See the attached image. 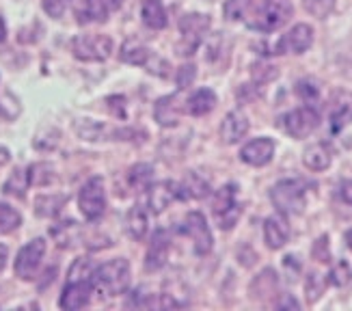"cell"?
Returning a JSON list of instances; mask_svg holds the SVG:
<instances>
[{
    "instance_id": "cell-40",
    "label": "cell",
    "mask_w": 352,
    "mask_h": 311,
    "mask_svg": "<svg viewBox=\"0 0 352 311\" xmlns=\"http://www.w3.org/2000/svg\"><path fill=\"white\" fill-rule=\"evenodd\" d=\"M296 93H298V96L305 100V102H307V104H311L314 100H318V87L311 83V81H300L298 85H296Z\"/></svg>"
},
{
    "instance_id": "cell-36",
    "label": "cell",
    "mask_w": 352,
    "mask_h": 311,
    "mask_svg": "<svg viewBox=\"0 0 352 311\" xmlns=\"http://www.w3.org/2000/svg\"><path fill=\"white\" fill-rule=\"evenodd\" d=\"M277 76H279V69H277V67L264 65V63L253 65V81H255V83H259V85L270 83V81H274V78H277Z\"/></svg>"
},
{
    "instance_id": "cell-8",
    "label": "cell",
    "mask_w": 352,
    "mask_h": 311,
    "mask_svg": "<svg viewBox=\"0 0 352 311\" xmlns=\"http://www.w3.org/2000/svg\"><path fill=\"white\" fill-rule=\"evenodd\" d=\"M43 255H45V240L43 238L30 240L26 246L20 248L18 257H15V275H18L20 279H24V281L35 279Z\"/></svg>"
},
{
    "instance_id": "cell-47",
    "label": "cell",
    "mask_w": 352,
    "mask_h": 311,
    "mask_svg": "<svg viewBox=\"0 0 352 311\" xmlns=\"http://www.w3.org/2000/svg\"><path fill=\"white\" fill-rule=\"evenodd\" d=\"M0 117H3V108H0Z\"/></svg>"
},
{
    "instance_id": "cell-5",
    "label": "cell",
    "mask_w": 352,
    "mask_h": 311,
    "mask_svg": "<svg viewBox=\"0 0 352 311\" xmlns=\"http://www.w3.org/2000/svg\"><path fill=\"white\" fill-rule=\"evenodd\" d=\"M78 208L87 221H98L106 210V191L102 178H91L78 195Z\"/></svg>"
},
{
    "instance_id": "cell-7",
    "label": "cell",
    "mask_w": 352,
    "mask_h": 311,
    "mask_svg": "<svg viewBox=\"0 0 352 311\" xmlns=\"http://www.w3.org/2000/svg\"><path fill=\"white\" fill-rule=\"evenodd\" d=\"M182 231L192 240L197 255H208L212 251V231L201 212H188L182 223Z\"/></svg>"
},
{
    "instance_id": "cell-12",
    "label": "cell",
    "mask_w": 352,
    "mask_h": 311,
    "mask_svg": "<svg viewBox=\"0 0 352 311\" xmlns=\"http://www.w3.org/2000/svg\"><path fill=\"white\" fill-rule=\"evenodd\" d=\"M147 191H149V195H147L149 208H151V212H156V214H160L162 210L169 208L175 199H182V189H179V184H175V182L151 184Z\"/></svg>"
},
{
    "instance_id": "cell-30",
    "label": "cell",
    "mask_w": 352,
    "mask_h": 311,
    "mask_svg": "<svg viewBox=\"0 0 352 311\" xmlns=\"http://www.w3.org/2000/svg\"><path fill=\"white\" fill-rule=\"evenodd\" d=\"M251 5H253V0H227L223 7V13L229 22H240L247 18Z\"/></svg>"
},
{
    "instance_id": "cell-10",
    "label": "cell",
    "mask_w": 352,
    "mask_h": 311,
    "mask_svg": "<svg viewBox=\"0 0 352 311\" xmlns=\"http://www.w3.org/2000/svg\"><path fill=\"white\" fill-rule=\"evenodd\" d=\"M210 24H212L210 15L204 13H188L179 20V33L184 41H186V50H188L186 54H192V50L201 43V39L208 35Z\"/></svg>"
},
{
    "instance_id": "cell-43",
    "label": "cell",
    "mask_w": 352,
    "mask_h": 311,
    "mask_svg": "<svg viewBox=\"0 0 352 311\" xmlns=\"http://www.w3.org/2000/svg\"><path fill=\"white\" fill-rule=\"evenodd\" d=\"M285 307H292V309H298V303L292 299V297H283L279 303H277V309H285Z\"/></svg>"
},
{
    "instance_id": "cell-24",
    "label": "cell",
    "mask_w": 352,
    "mask_h": 311,
    "mask_svg": "<svg viewBox=\"0 0 352 311\" xmlns=\"http://www.w3.org/2000/svg\"><path fill=\"white\" fill-rule=\"evenodd\" d=\"M147 227H149L147 212L141 206H132L128 216H126V231H128V236L134 238V240H143L147 236Z\"/></svg>"
},
{
    "instance_id": "cell-16",
    "label": "cell",
    "mask_w": 352,
    "mask_h": 311,
    "mask_svg": "<svg viewBox=\"0 0 352 311\" xmlns=\"http://www.w3.org/2000/svg\"><path fill=\"white\" fill-rule=\"evenodd\" d=\"M169 246H171V240H169V236H166V231L158 229L154 236H151L147 255H145V268L147 270H160L166 264V257H169Z\"/></svg>"
},
{
    "instance_id": "cell-6",
    "label": "cell",
    "mask_w": 352,
    "mask_h": 311,
    "mask_svg": "<svg viewBox=\"0 0 352 311\" xmlns=\"http://www.w3.org/2000/svg\"><path fill=\"white\" fill-rule=\"evenodd\" d=\"M318 123H320V115L311 106L296 108V111H289L287 115L281 117L283 132L292 138H307L318 128Z\"/></svg>"
},
{
    "instance_id": "cell-46",
    "label": "cell",
    "mask_w": 352,
    "mask_h": 311,
    "mask_svg": "<svg viewBox=\"0 0 352 311\" xmlns=\"http://www.w3.org/2000/svg\"><path fill=\"white\" fill-rule=\"evenodd\" d=\"M346 244H348V248L352 251V229H348V231H346Z\"/></svg>"
},
{
    "instance_id": "cell-22",
    "label": "cell",
    "mask_w": 352,
    "mask_h": 311,
    "mask_svg": "<svg viewBox=\"0 0 352 311\" xmlns=\"http://www.w3.org/2000/svg\"><path fill=\"white\" fill-rule=\"evenodd\" d=\"M154 119L160 123L162 128H173L177 126L179 119V108H177V98L175 96H164L156 102L154 106Z\"/></svg>"
},
{
    "instance_id": "cell-21",
    "label": "cell",
    "mask_w": 352,
    "mask_h": 311,
    "mask_svg": "<svg viewBox=\"0 0 352 311\" xmlns=\"http://www.w3.org/2000/svg\"><path fill=\"white\" fill-rule=\"evenodd\" d=\"M331 149L324 143H314L302 151V164L309 171H327L331 167Z\"/></svg>"
},
{
    "instance_id": "cell-32",
    "label": "cell",
    "mask_w": 352,
    "mask_h": 311,
    "mask_svg": "<svg viewBox=\"0 0 352 311\" xmlns=\"http://www.w3.org/2000/svg\"><path fill=\"white\" fill-rule=\"evenodd\" d=\"M302 7L307 13H311L314 18L324 20L333 13L335 9V0H302Z\"/></svg>"
},
{
    "instance_id": "cell-29",
    "label": "cell",
    "mask_w": 352,
    "mask_h": 311,
    "mask_svg": "<svg viewBox=\"0 0 352 311\" xmlns=\"http://www.w3.org/2000/svg\"><path fill=\"white\" fill-rule=\"evenodd\" d=\"M28 184H30V175H28V171L26 169H15L11 178L5 182V193L7 195H13V197H24L26 189H28Z\"/></svg>"
},
{
    "instance_id": "cell-33",
    "label": "cell",
    "mask_w": 352,
    "mask_h": 311,
    "mask_svg": "<svg viewBox=\"0 0 352 311\" xmlns=\"http://www.w3.org/2000/svg\"><path fill=\"white\" fill-rule=\"evenodd\" d=\"M352 281V270L346 261H340V264H335L333 270L329 272V283L335 286V288H344Z\"/></svg>"
},
{
    "instance_id": "cell-42",
    "label": "cell",
    "mask_w": 352,
    "mask_h": 311,
    "mask_svg": "<svg viewBox=\"0 0 352 311\" xmlns=\"http://www.w3.org/2000/svg\"><path fill=\"white\" fill-rule=\"evenodd\" d=\"M338 195L348 208H352V180H342L338 186Z\"/></svg>"
},
{
    "instance_id": "cell-20",
    "label": "cell",
    "mask_w": 352,
    "mask_h": 311,
    "mask_svg": "<svg viewBox=\"0 0 352 311\" xmlns=\"http://www.w3.org/2000/svg\"><path fill=\"white\" fill-rule=\"evenodd\" d=\"M214 106H217V93L212 89H197L192 96L188 98L186 102V111L192 115V117H204L208 113L214 111Z\"/></svg>"
},
{
    "instance_id": "cell-37",
    "label": "cell",
    "mask_w": 352,
    "mask_h": 311,
    "mask_svg": "<svg viewBox=\"0 0 352 311\" xmlns=\"http://www.w3.org/2000/svg\"><path fill=\"white\" fill-rule=\"evenodd\" d=\"M43 11L50 15V18L58 20V18H63V13L69 9L72 5V0H43Z\"/></svg>"
},
{
    "instance_id": "cell-19",
    "label": "cell",
    "mask_w": 352,
    "mask_h": 311,
    "mask_svg": "<svg viewBox=\"0 0 352 311\" xmlns=\"http://www.w3.org/2000/svg\"><path fill=\"white\" fill-rule=\"evenodd\" d=\"M277 288H279L277 272H274L272 268H266L251 281L249 292H251V297L255 301H266V299H270V297L277 294Z\"/></svg>"
},
{
    "instance_id": "cell-44",
    "label": "cell",
    "mask_w": 352,
    "mask_h": 311,
    "mask_svg": "<svg viewBox=\"0 0 352 311\" xmlns=\"http://www.w3.org/2000/svg\"><path fill=\"white\" fill-rule=\"evenodd\" d=\"M7 257H9V248L5 244H0V270L5 268V264H7Z\"/></svg>"
},
{
    "instance_id": "cell-34",
    "label": "cell",
    "mask_w": 352,
    "mask_h": 311,
    "mask_svg": "<svg viewBox=\"0 0 352 311\" xmlns=\"http://www.w3.org/2000/svg\"><path fill=\"white\" fill-rule=\"evenodd\" d=\"M91 275H94V266H91V261L80 257L72 264L69 268V281H91Z\"/></svg>"
},
{
    "instance_id": "cell-26",
    "label": "cell",
    "mask_w": 352,
    "mask_h": 311,
    "mask_svg": "<svg viewBox=\"0 0 352 311\" xmlns=\"http://www.w3.org/2000/svg\"><path fill=\"white\" fill-rule=\"evenodd\" d=\"M119 56H121V61H124V63H128V65H147L154 54H151V50H147L145 45H141V43H136V41H126L124 45H121Z\"/></svg>"
},
{
    "instance_id": "cell-25",
    "label": "cell",
    "mask_w": 352,
    "mask_h": 311,
    "mask_svg": "<svg viewBox=\"0 0 352 311\" xmlns=\"http://www.w3.org/2000/svg\"><path fill=\"white\" fill-rule=\"evenodd\" d=\"M141 15H143V22L154 30L164 28L166 22H169V18H166V9L160 0H145Z\"/></svg>"
},
{
    "instance_id": "cell-35",
    "label": "cell",
    "mask_w": 352,
    "mask_h": 311,
    "mask_svg": "<svg viewBox=\"0 0 352 311\" xmlns=\"http://www.w3.org/2000/svg\"><path fill=\"white\" fill-rule=\"evenodd\" d=\"M65 204V197H39L37 199V214L39 216H52Z\"/></svg>"
},
{
    "instance_id": "cell-38",
    "label": "cell",
    "mask_w": 352,
    "mask_h": 311,
    "mask_svg": "<svg viewBox=\"0 0 352 311\" xmlns=\"http://www.w3.org/2000/svg\"><path fill=\"white\" fill-rule=\"evenodd\" d=\"M305 290H307V301H309V303H316V301L320 299V294H322V290H324V281L320 279V275L311 272V275L307 277V283H305Z\"/></svg>"
},
{
    "instance_id": "cell-41",
    "label": "cell",
    "mask_w": 352,
    "mask_h": 311,
    "mask_svg": "<svg viewBox=\"0 0 352 311\" xmlns=\"http://www.w3.org/2000/svg\"><path fill=\"white\" fill-rule=\"evenodd\" d=\"M195 76H197L195 65H184V67H179V72H177V87L179 89H188L192 85V81H195Z\"/></svg>"
},
{
    "instance_id": "cell-1",
    "label": "cell",
    "mask_w": 352,
    "mask_h": 311,
    "mask_svg": "<svg viewBox=\"0 0 352 311\" xmlns=\"http://www.w3.org/2000/svg\"><path fill=\"white\" fill-rule=\"evenodd\" d=\"M132 281V270H130V261L124 257H117L102 264L100 268L94 270L91 275V283L98 288L106 297H121L126 294Z\"/></svg>"
},
{
    "instance_id": "cell-4",
    "label": "cell",
    "mask_w": 352,
    "mask_h": 311,
    "mask_svg": "<svg viewBox=\"0 0 352 311\" xmlns=\"http://www.w3.org/2000/svg\"><path fill=\"white\" fill-rule=\"evenodd\" d=\"M72 52L87 63H98L113 54V39L109 35H80L74 39Z\"/></svg>"
},
{
    "instance_id": "cell-39",
    "label": "cell",
    "mask_w": 352,
    "mask_h": 311,
    "mask_svg": "<svg viewBox=\"0 0 352 311\" xmlns=\"http://www.w3.org/2000/svg\"><path fill=\"white\" fill-rule=\"evenodd\" d=\"M311 255L318 259V261H331V248H329V236H320L314 244V251Z\"/></svg>"
},
{
    "instance_id": "cell-15",
    "label": "cell",
    "mask_w": 352,
    "mask_h": 311,
    "mask_svg": "<svg viewBox=\"0 0 352 311\" xmlns=\"http://www.w3.org/2000/svg\"><path fill=\"white\" fill-rule=\"evenodd\" d=\"M91 292H94V283L91 281H69L63 294H60L58 305L67 311L82 309L91 301Z\"/></svg>"
},
{
    "instance_id": "cell-27",
    "label": "cell",
    "mask_w": 352,
    "mask_h": 311,
    "mask_svg": "<svg viewBox=\"0 0 352 311\" xmlns=\"http://www.w3.org/2000/svg\"><path fill=\"white\" fill-rule=\"evenodd\" d=\"M128 182L134 191H147L151 182H154V167L151 164H145V162H139V164H134L130 169V173H128Z\"/></svg>"
},
{
    "instance_id": "cell-23",
    "label": "cell",
    "mask_w": 352,
    "mask_h": 311,
    "mask_svg": "<svg viewBox=\"0 0 352 311\" xmlns=\"http://www.w3.org/2000/svg\"><path fill=\"white\" fill-rule=\"evenodd\" d=\"M182 189V199H206L210 195V182L206 178H201L199 173H195V171H190V173H186V178H184V182L179 184Z\"/></svg>"
},
{
    "instance_id": "cell-17",
    "label": "cell",
    "mask_w": 352,
    "mask_h": 311,
    "mask_svg": "<svg viewBox=\"0 0 352 311\" xmlns=\"http://www.w3.org/2000/svg\"><path fill=\"white\" fill-rule=\"evenodd\" d=\"M264 240L272 251L285 246V242L289 240V225L285 221V214H274L264 221Z\"/></svg>"
},
{
    "instance_id": "cell-11",
    "label": "cell",
    "mask_w": 352,
    "mask_h": 311,
    "mask_svg": "<svg viewBox=\"0 0 352 311\" xmlns=\"http://www.w3.org/2000/svg\"><path fill=\"white\" fill-rule=\"evenodd\" d=\"M274 156V141L268 136L253 138L247 145L240 149V160L251 167H264L272 160Z\"/></svg>"
},
{
    "instance_id": "cell-9",
    "label": "cell",
    "mask_w": 352,
    "mask_h": 311,
    "mask_svg": "<svg viewBox=\"0 0 352 311\" xmlns=\"http://www.w3.org/2000/svg\"><path fill=\"white\" fill-rule=\"evenodd\" d=\"M121 5H124V0H82L76 9V20L78 24L106 22L113 11L121 9Z\"/></svg>"
},
{
    "instance_id": "cell-18",
    "label": "cell",
    "mask_w": 352,
    "mask_h": 311,
    "mask_svg": "<svg viewBox=\"0 0 352 311\" xmlns=\"http://www.w3.org/2000/svg\"><path fill=\"white\" fill-rule=\"evenodd\" d=\"M247 132H249V119L240 111H232L221 123V138L227 145L242 141V138L247 136Z\"/></svg>"
},
{
    "instance_id": "cell-45",
    "label": "cell",
    "mask_w": 352,
    "mask_h": 311,
    "mask_svg": "<svg viewBox=\"0 0 352 311\" xmlns=\"http://www.w3.org/2000/svg\"><path fill=\"white\" fill-rule=\"evenodd\" d=\"M5 37H7V26H5V20L0 18V41H5Z\"/></svg>"
},
{
    "instance_id": "cell-13",
    "label": "cell",
    "mask_w": 352,
    "mask_h": 311,
    "mask_svg": "<svg viewBox=\"0 0 352 311\" xmlns=\"http://www.w3.org/2000/svg\"><path fill=\"white\" fill-rule=\"evenodd\" d=\"M314 43V28L309 24H296L289 33L279 41V50L292 52V54H305Z\"/></svg>"
},
{
    "instance_id": "cell-2",
    "label": "cell",
    "mask_w": 352,
    "mask_h": 311,
    "mask_svg": "<svg viewBox=\"0 0 352 311\" xmlns=\"http://www.w3.org/2000/svg\"><path fill=\"white\" fill-rule=\"evenodd\" d=\"M270 201L279 214H300L305 210V184L300 180H281L272 186Z\"/></svg>"
},
{
    "instance_id": "cell-14",
    "label": "cell",
    "mask_w": 352,
    "mask_h": 311,
    "mask_svg": "<svg viewBox=\"0 0 352 311\" xmlns=\"http://www.w3.org/2000/svg\"><path fill=\"white\" fill-rule=\"evenodd\" d=\"M329 121H331V130L333 132L344 130L348 123L352 121V93L350 91L335 93V98L331 102Z\"/></svg>"
},
{
    "instance_id": "cell-28",
    "label": "cell",
    "mask_w": 352,
    "mask_h": 311,
    "mask_svg": "<svg viewBox=\"0 0 352 311\" xmlns=\"http://www.w3.org/2000/svg\"><path fill=\"white\" fill-rule=\"evenodd\" d=\"M236 191L238 189L234 184H227V186H223L221 191H217V195H214V204H212L214 216L225 214V212L234 210V208H240V204L236 201Z\"/></svg>"
},
{
    "instance_id": "cell-3",
    "label": "cell",
    "mask_w": 352,
    "mask_h": 311,
    "mask_svg": "<svg viewBox=\"0 0 352 311\" xmlns=\"http://www.w3.org/2000/svg\"><path fill=\"white\" fill-rule=\"evenodd\" d=\"M289 15H292V5L287 0H266L255 11L249 26L259 30V33H272V30L281 28L289 20Z\"/></svg>"
},
{
    "instance_id": "cell-31",
    "label": "cell",
    "mask_w": 352,
    "mask_h": 311,
    "mask_svg": "<svg viewBox=\"0 0 352 311\" xmlns=\"http://www.w3.org/2000/svg\"><path fill=\"white\" fill-rule=\"evenodd\" d=\"M22 223V216L18 210H13L11 206L0 204V233H9L13 229H18Z\"/></svg>"
}]
</instances>
